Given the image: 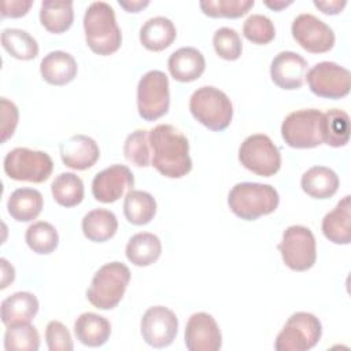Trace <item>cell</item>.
<instances>
[{
  "instance_id": "cell-26",
  "label": "cell",
  "mask_w": 351,
  "mask_h": 351,
  "mask_svg": "<svg viewBox=\"0 0 351 351\" xmlns=\"http://www.w3.org/2000/svg\"><path fill=\"white\" fill-rule=\"evenodd\" d=\"M43 195L34 188L15 189L7 202L8 214L18 222H30L36 219L43 210Z\"/></svg>"
},
{
  "instance_id": "cell-24",
  "label": "cell",
  "mask_w": 351,
  "mask_h": 351,
  "mask_svg": "<svg viewBox=\"0 0 351 351\" xmlns=\"http://www.w3.org/2000/svg\"><path fill=\"white\" fill-rule=\"evenodd\" d=\"M177 36L174 23L166 16H154L144 22L140 29V41L148 51L159 52L173 44Z\"/></svg>"
},
{
  "instance_id": "cell-30",
  "label": "cell",
  "mask_w": 351,
  "mask_h": 351,
  "mask_svg": "<svg viewBox=\"0 0 351 351\" xmlns=\"http://www.w3.org/2000/svg\"><path fill=\"white\" fill-rule=\"evenodd\" d=\"M123 214L132 225H147L156 214V200L149 192L132 189L125 195Z\"/></svg>"
},
{
  "instance_id": "cell-31",
  "label": "cell",
  "mask_w": 351,
  "mask_h": 351,
  "mask_svg": "<svg viewBox=\"0 0 351 351\" xmlns=\"http://www.w3.org/2000/svg\"><path fill=\"white\" fill-rule=\"evenodd\" d=\"M350 138V117L339 108L328 110L322 115V144L344 147Z\"/></svg>"
},
{
  "instance_id": "cell-27",
  "label": "cell",
  "mask_w": 351,
  "mask_h": 351,
  "mask_svg": "<svg viewBox=\"0 0 351 351\" xmlns=\"http://www.w3.org/2000/svg\"><path fill=\"white\" fill-rule=\"evenodd\" d=\"M125 254L128 261L134 266H149L159 259L162 254V243L154 233L140 232L129 239Z\"/></svg>"
},
{
  "instance_id": "cell-41",
  "label": "cell",
  "mask_w": 351,
  "mask_h": 351,
  "mask_svg": "<svg viewBox=\"0 0 351 351\" xmlns=\"http://www.w3.org/2000/svg\"><path fill=\"white\" fill-rule=\"evenodd\" d=\"M0 107H1V141L5 143L15 132L19 112H18V107L12 101L7 100L5 97H1Z\"/></svg>"
},
{
  "instance_id": "cell-36",
  "label": "cell",
  "mask_w": 351,
  "mask_h": 351,
  "mask_svg": "<svg viewBox=\"0 0 351 351\" xmlns=\"http://www.w3.org/2000/svg\"><path fill=\"white\" fill-rule=\"evenodd\" d=\"M125 158L137 167H147L151 163V145L149 132L137 129L132 132L123 144Z\"/></svg>"
},
{
  "instance_id": "cell-46",
  "label": "cell",
  "mask_w": 351,
  "mask_h": 351,
  "mask_svg": "<svg viewBox=\"0 0 351 351\" xmlns=\"http://www.w3.org/2000/svg\"><path fill=\"white\" fill-rule=\"evenodd\" d=\"M265 4H266L269 8L274 10V11H280V10H282V8L288 7V5H291V4H292V0H288V1H284V0H274V1H269V0H266V1H265Z\"/></svg>"
},
{
  "instance_id": "cell-11",
  "label": "cell",
  "mask_w": 351,
  "mask_h": 351,
  "mask_svg": "<svg viewBox=\"0 0 351 351\" xmlns=\"http://www.w3.org/2000/svg\"><path fill=\"white\" fill-rule=\"evenodd\" d=\"M284 263L295 270L304 271L314 266L317 259V244L313 232L302 225H291L282 233L278 244Z\"/></svg>"
},
{
  "instance_id": "cell-28",
  "label": "cell",
  "mask_w": 351,
  "mask_h": 351,
  "mask_svg": "<svg viewBox=\"0 0 351 351\" xmlns=\"http://www.w3.org/2000/svg\"><path fill=\"white\" fill-rule=\"evenodd\" d=\"M74 21L71 0H44L40 7V22L51 33L69 30Z\"/></svg>"
},
{
  "instance_id": "cell-8",
  "label": "cell",
  "mask_w": 351,
  "mask_h": 351,
  "mask_svg": "<svg viewBox=\"0 0 351 351\" xmlns=\"http://www.w3.org/2000/svg\"><path fill=\"white\" fill-rule=\"evenodd\" d=\"M322 112L315 108L298 110L285 117L281 136L292 148H314L322 144Z\"/></svg>"
},
{
  "instance_id": "cell-18",
  "label": "cell",
  "mask_w": 351,
  "mask_h": 351,
  "mask_svg": "<svg viewBox=\"0 0 351 351\" xmlns=\"http://www.w3.org/2000/svg\"><path fill=\"white\" fill-rule=\"evenodd\" d=\"M60 156L67 167L73 170H86L97 162L100 149L92 137L74 134L60 144Z\"/></svg>"
},
{
  "instance_id": "cell-32",
  "label": "cell",
  "mask_w": 351,
  "mask_h": 351,
  "mask_svg": "<svg viewBox=\"0 0 351 351\" xmlns=\"http://www.w3.org/2000/svg\"><path fill=\"white\" fill-rule=\"evenodd\" d=\"M1 45L12 58L19 60H30L38 55L36 38L22 29H4L1 32Z\"/></svg>"
},
{
  "instance_id": "cell-23",
  "label": "cell",
  "mask_w": 351,
  "mask_h": 351,
  "mask_svg": "<svg viewBox=\"0 0 351 351\" xmlns=\"http://www.w3.org/2000/svg\"><path fill=\"white\" fill-rule=\"evenodd\" d=\"M77 340L88 347H100L107 343L111 335L110 321L96 313H82L74 322Z\"/></svg>"
},
{
  "instance_id": "cell-1",
  "label": "cell",
  "mask_w": 351,
  "mask_h": 351,
  "mask_svg": "<svg viewBox=\"0 0 351 351\" xmlns=\"http://www.w3.org/2000/svg\"><path fill=\"white\" fill-rule=\"evenodd\" d=\"M151 163L167 178H181L192 170L188 138L173 125L160 123L149 130Z\"/></svg>"
},
{
  "instance_id": "cell-33",
  "label": "cell",
  "mask_w": 351,
  "mask_h": 351,
  "mask_svg": "<svg viewBox=\"0 0 351 351\" xmlns=\"http://www.w3.org/2000/svg\"><path fill=\"white\" fill-rule=\"evenodd\" d=\"M55 202L63 207H74L84 199V182L74 173H60L51 185Z\"/></svg>"
},
{
  "instance_id": "cell-34",
  "label": "cell",
  "mask_w": 351,
  "mask_h": 351,
  "mask_svg": "<svg viewBox=\"0 0 351 351\" xmlns=\"http://www.w3.org/2000/svg\"><path fill=\"white\" fill-rule=\"evenodd\" d=\"M25 240L29 248L40 255H47L55 251L59 244V234L53 225L45 221L32 223L25 233Z\"/></svg>"
},
{
  "instance_id": "cell-35",
  "label": "cell",
  "mask_w": 351,
  "mask_h": 351,
  "mask_svg": "<svg viewBox=\"0 0 351 351\" xmlns=\"http://www.w3.org/2000/svg\"><path fill=\"white\" fill-rule=\"evenodd\" d=\"M40 335L32 324H15L7 326L4 333V348L7 351H37Z\"/></svg>"
},
{
  "instance_id": "cell-5",
  "label": "cell",
  "mask_w": 351,
  "mask_h": 351,
  "mask_svg": "<svg viewBox=\"0 0 351 351\" xmlns=\"http://www.w3.org/2000/svg\"><path fill=\"white\" fill-rule=\"evenodd\" d=\"M189 110L197 122L214 132L226 129L233 117L230 99L214 86L197 88L189 99Z\"/></svg>"
},
{
  "instance_id": "cell-39",
  "label": "cell",
  "mask_w": 351,
  "mask_h": 351,
  "mask_svg": "<svg viewBox=\"0 0 351 351\" xmlns=\"http://www.w3.org/2000/svg\"><path fill=\"white\" fill-rule=\"evenodd\" d=\"M213 45L217 55L225 60L239 59L243 51L241 38L232 27L217 29L213 36Z\"/></svg>"
},
{
  "instance_id": "cell-25",
  "label": "cell",
  "mask_w": 351,
  "mask_h": 351,
  "mask_svg": "<svg viewBox=\"0 0 351 351\" xmlns=\"http://www.w3.org/2000/svg\"><path fill=\"white\" fill-rule=\"evenodd\" d=\"M339 176L326 166H313L303 173L302 189L314 199H329L339 189Z\"/></svg>"
},
{
  "instance_id": "cell-45",
  "label": "cell",
  "mask_w": 351,
  "mask_h": 351,
  "mask_svg": "<svg viewBox=\"0 0 351 351\" xmlns=\"http://www.w3.org/2000/svg\"><path fill=\"white\" fill-rule=\"evenodd\" d=\"M119 3V5L121 7H123L128 12H138L141 8H144V7H147L148 4H149V1L148 0H145V1H141V0H133V1H122V0H119L118 1Z\"/></svg>"
},
{
  "instance_id": "cell-2",
  "label": "cell",
  "mask_w": 351,
  "mask_h": 351,
  "mask_svg": "<svg viewBox=\"0 0 351 351\" xmlns=\"http://www.w3.org/2000/svg\"><path fill=\"white\" fill-rule=\"evenodd\" d=\"M84 32L88 47L97 55L117 52L122 44V33L114 8L106 1H93L84 15Z\"/></svg>"
},
{
  "instance_id": "cell-14",
  "label": "cell",
  "mask_w": 351,
  "mask_h": 351,
  "mask_svg": "<svg viewBox=\"0 0 351 351\" xmlns=\"http://www.w3.org/2000/svg\"><path fill=\"white\" fill-rule=\"evenodd\" d=\"M141 336L147 344L155 348H163L173 343L178 332V318L165 306L149 307L141 318Z\"/></svg>"
},
{
  "instance_id": "cell-7",
  "label": "cell",
  "mask_w": 351,
  "mask_h": 351,
  "mask_svg": "<svg viewBox=\"0 0 351 351\" xmlns=\"http://www.w3.org/2000/svg\"><path fill=\"white\" fill-rule=\"evenodd\" d=\"M322 335L321 321L311 313H293L277 335V351H306L317 346Z\"/></svg>"
},
{
  "instance_id": "cell-15",
  "label": "cell",
  "mask_w": 351,
  "mask_h": 351,
  "mask_svg": "<svg viewBox=\"0 0 351 351\" xmlns=\"http://www.w3.org/2000/svg\"><path fill=\"white\" fill-rule=\"evenodd\" d=\"M134 177L125 165H112L99 171L92 181V195L97 202L114 203L133 189Z\"/></svg>"
},
{
  "instance_id": "cell-17",
  "label": "cell",
  "mask_w": 351,
  "mask_h": 351,
  "mask_svg": "<svg viewBox=\"0 0 351 351\" xmlns=\"http://www.w3.org/2000/svg\"><path fill=\"white\" fill-rule=\"evenodd\" d=\"M307 66V60L302 55L292 51H282L271 60V81L281 89H299L304 82Z\"/></svg>"
},
{
  "instance_id": "cell-44",
  "label": "cell",
  "mask_w": 351,
  "mask_h": 351,
  "mask_svg": "<svg viewBox=\"0 0 351 351\" xmlns=\"http://www.w3.org/2000/svg\"><path fill=\"white\" fill-rule=\"evenodd\" d=\"M1 270H3V277H1V289H4L5 287H8L10 282L14 281L15 278V270L14 267L4 259L1 258Z\"/></svg>"
},
{
  "instance_id": "cell-13",
  "label": "cell",
  "mask_w": 351,
  "mask_h": 351,
  "mask_svg": "<svg viewBox=\"0 0 351 351\" xmlns=\"http://www.w3.org/2000/svg\"><path fill=\"white\" fill-rule=\"evenodd\" d=\"M291 32L295 41L311 53L328 52L335 45L332 27L313 14L298 15L292 22Z\"/></svg>"
},
{
  "instance_id": "cell-19",
  "label": "cell",
  "mask_w": 351,
  "mask_h": 351,
  "mask_svg": "<svg viewBox=\"0 0 351 351\" xmlns=\"http://www.w3.org/2000/svg\"><path fill=\"white\" fill-rule=\"evenodd\" d=\"M167 67L174 80L180 82H192L204 73L206 59L199 49L193 47H182L169 56Z\"/></svg>"
},
{
  "instance_id": "cell-38",
  "label": "cell",
  "mask_w": 351,
  "mask_h": 351,
  "mask_svg": "<svg viewBox=\"0 0 351 351\" xmlns=\"http://www.w3.org/2000/svg\"><path fill=\"white\" fill-rule=\"evenodd\" d=\"M244 37L258 45H266L276 37V27L270 18L262 14L250 15L243 25Z\"/></svg>"
},
{
  "instance_id": "cell-29",
  "label": "cell",
  "mask_w": 351,
  "mask_h": 351,
  "mask_svg": "<svg viewBox=\"0 0 351 351\" xmlns=\"http://www.w3.org/2000/svg\"><path fill=\"white\" fill-rule=\"evenodd\" d=\"M118 229L115 214L106 208H95L82 218L84 236L95 243H104L114 237Z\"/></svg>"
},
{
  "instance_id": "cell-12",
  "label": "cell",
  "mask_w": 351,
  "mask_h": 351,
  "mask_svg": "<svg viewBox=\"0 0 351 351\" xmlns=\"http://www.w3.org/2000/svg\"><path fill=\"white\" fill-rule=\"evenodd\" d=\"M310 90L325 99H341L350 93L351 74L335 62H319L306 74Z\"/></svg>"
},
{
  "instance_id": "cell-40",
  "label": "cell",
  "mask_w": 351,
  "mask_h": 351,
  "mask_svg": "<svg viewBox=\"0 0 351 351\" xmlns=\"http://www.w3.org/2000/svg\"><path fill=\"white\" fill-rule=\"evenodd\" d=\"M45 340L49 351H71L74 348L69 329L60 321H49L45 328Z\"/></svg>"
},
{
  "instance_id": "cell-3",
  "label": "cell",
  "mask_w": 351,
  "mask_h": 351,
  "mask_svg": "<svg viewBox=\"0 0 351 351\" xmlns=\"http://www.w3.org/2000/svg\"><path fill=\"white\" fill-rule=\"evenodd\" d=\"M278 203V192L269 184L239 182L228 195L230 211L244 221H255L262 215L271 214Z\"/></svg>"
},
{
  "instance_id": "cell-37",
  "label": "cell",
  "mask_w": 351,
  "mask_h": 351,
  "mask_svg": "<svg viewBox=\"0 0 351 351\" xmlns=\"http://www.w3.org/2000/svg\"><path fill=\"white\" fill-rule=\"evenodd\" d=\"M254 4V0H203L199 3V7L203 14L211 18H240Z\"/></svg>"
},
{
  "instance_id": "cell-9",
  "label": "cell",
  "mask_w": 351,
  "mask_h": 351,
  "mask_svg": "<svg viewBox=\"0 0 351 351\" xmlns=\"http://www.w3.org/2000/svg\"><path fill=\"white\" fill-rule=\"evenodd\" d=\"M169 78L160 70L147 71L137 85V110L143 119L155 121L169 111Z\"/></svg>"
},
{
  "instance_id": "cell-43",
  "label": "cell",
  "mask_w": 351,
  "mask_h": 351,
  "mask_svg": "<svg viewBox=\"0 0 351 351\" xmlns=\"http://www.w3.org/2000/svg\"><path fill=\"white\" fill-rule=\"evenodd\" d=\"M314 5L326 15H336L347 5L346 0H314Z\"/></svg>"
},
{
  "instance_id": "cell-6",
  "label": "cell",
  "mask_w": 351,
  "mask_h": 351,
  "mask_svg": "<svg viewBox=\"0 0 351 351\" xmlns=\"http://www.w3.org/2000/svg\"><path fill=\"white\" fill-rule=\"evenodd\" d=\"M3 167L11 180L40 184L49 178L53 170V162L44 151L18 147L5 155Z\"/></svg>"
},
{
  "instance_id": "cell-20",
  "label": "cell",
  "mask_w": 351,
  "mask_h": 351,
  "mask_svg": "<svg viewBox=\"0 0 351 351\" xmlns=\"http://www.w3.org/2000/svg\"><path fill=\"white\" fill-rule=\"evenodd\" d=\"M78 66L73 55L64 51L47 53L40 63V73L45 82L56 86L66 85L77 77Z\"/></svg>"
},
{
  "instance_id": "cell-42",
  "label": "cell",
  "mask_w": 351,
  "mask_h": 351,
  "mask_svg": "<svg viewBox=\"0 0 351 351\" xmlns=\"http://www.w3.org/2000/svg\"><path fill=\"white\" fill-rule=\"evenodd\" d=\"M33 5L32 0H1V16L3 18H21L27 14Z\"/></svg>"
},
{
  "instance_id": "cell-4",
  "label": "cell",
  "mask_w": 351,
  "mask_h": 351,
  "mask_svg": "<svg viewBox=\"0 0 351 351\" xmlns=\"http://www.w3.org/2000/svg\"><path fill=\"white\" fill-rule=\"evenodd\" d=\"M130 270L122 262L103 265L93 276L86 291V298L92 306L100 310L114 308L129 285Z\"/></svg>"
},
{
  "instance_id": "cell-10",
  "label": "cell",
  "mask_w": 351,
  "mask_h": 351,
  "mask_svg": "<svg viewBox=\"0 0 351 351\" xmlns=\"http://www.w3.org/2000/svg\"><path fill=\"white\" fill-rule=\"evenodd\" d=\"M239 160L250 171L270 177L281 167V154L269 136L256 133L248 136L239 148Z\"/></svg>"
},
{
  "instance_id": "cell-16",
  "label": "cell",
  "mask_w": 351,
  "mask_h": 351,
  "mask_svg": "<svg viewBox=\"0 0 351 351\" xmlns=\"http://www.w3.org/2000/svg\"><path fill=\"white\" fill-rule=\"evenodd\" d=\"M185 346L189 351H217L222 346V335L213 315L195 313L185 326Z\"/></svg>"
},
{
  "instance_id": "cell-21",
  "label": "cell",
  "mask_w": 351,
  "mask_h": 351,
  "mask_svg": "<svg viewBox=\"0 0 351 351\" xmlns=\"http://www.w3.org/2000/svg\"><path fill=\"white\" fill-rule=\"evenodd\" d=\"M324 236L335 244L351 241V196L346 195L322 219Z\"/></svg>"
},
{
  "instance_id": "cell-22",
  "label": "cell",
  "mask_w": 351,
  "mask_h": 351,
  "mask_svg": "<svg viewBox=\"0 0 351 351\" xmlns=\"http://www.w3.org/2000/svg\"><path fill=\"white\" fill-rule=\"evenodd\" d=\"M38 311L37 298L26 291L7 296L0 306L1 322L5 326L15 324H30Z\"/></svg>"
}]
</instances>
